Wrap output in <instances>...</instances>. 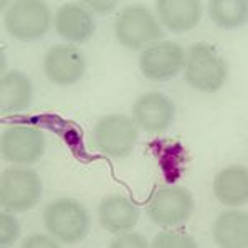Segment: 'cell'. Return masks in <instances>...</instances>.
<instances>
[{
	"mask_svg": "<svg viewBox=\"0 0 248 248\" xmlns=\"http://www.w3.org/2000/svg\"><path fill=\"white\" fill-rule=\"evenodd\" d=\"M138 142V127L124 114L105 116L94 126L91 146L109 157L121 159L131 154Z\"/></svg>",
	"mask_w": 248,
	"mask_h": 248,
	"instance_id": "obj_1",
	"label": "cell"
},
{
	"mask_svg": "<svg viewBox=\"0 0 248 248\" xmlns=\"http://www.w3.org/2000/svg\"><path fill=\"white\" fill-rule=\"evenodd\" d=\"M43 223L55 238L65 243H75L86 237L90 217L79 202L73 199H60L45 207Z\"/></svg>",
	"mask_w": 248,
	"mask_h": 248,
	"instance_id": "obj_2",
	"label": "cell"
},
{
	"mask_svg": "<svg viewBox=\"0 0 248 248\" xmlns=\"http://www.w3.org/2000/svg\"><path fill=\"white\" fill-rule=\"evenodd\" d=\"M225 77V62L214 46L207 43H195L190 46L186 62V79L192 88L214 93L222 88Z\"/></svg>",
	"mask_w": 248,
	"mask_h": 248,
	"instance_id": "obj_3",
	"label": "cell"
},
{
	"mask_svg": "<svg viewBox=\"0 0 248 248\" xmlns=\"http://www.w3.org/2000/svg\"><path fill=\"white\" fill-rule=\"evenodd\" d=\"M42 195V181L31 169H7L0 179V203L3 209L25 212L33 209Z\"/></svg>",
	"mask_w": 248,
	"mask_h": 248,
	"instance_id": "obj_4",
	"label": "cell"
},
{
	"mask_svg": "<svg viewBox=\"0 0 248 248\" xmlns=\"http://www.w3.org/2000/svg\"><path fill=\"white\" fill-rule=\"evenodd\" d=\"M7 31L22 42L37 40L48 31L50 12L42 0H18L12 3L5 17Z\"/></svg>",
	"mask_w": 248,
	"mask_h": 248,
	"instance_id": "obj_5",
	"label": "cell"
},
{
	"mask_svg": "<svg viewBox=\"0 0 248 248\" xmlns=\"http://www.w3.org/2000/svg\"><path fill=\"white\" fill-rule=\"evenodd\" d=\"M116 37L119 43L131 50H138L161 37L157 20L146 7H126L116 20Z\"/></svg>",
	"mask_w": 248,
	"mask_h": 248,
	"instance_id": "obj_6",
	"label": "cell"
},
{
	"mask_svg": "<svg viewBox=\"0 0 248 248\" xmlns=\"http://www.w3.org/2000/svg\"><path fill=\"white\" fill-rule=\"evenodd\" d=\"M194 212V197L179 186H162L147 207V215L157 225H179Z\"/></svg>",
	"mask_w": 248,
	"mask_h": 248,
	"instance_id": "obj_7",
	"label": "cell"
},
{
	"mask_svg": "<svg viewBox=\"0 0 248 248\" xmlns=\"http://www.w3.org/2000/svg\"><path fill=\"white\" fill-rule=\"evenodd\" d=\"M2 157L14 164H33L45 153V136L35 127H9L0 139Z\"/></svg>",
	"mask_w": 248,
	"mask_h": 248,
	"instance_id": "obj_8",
	"label": "cell"
},
{
	"mask_svg": "<svg viewBox=\"0 0 248 248\" xmlns=\"http://www.w3.org/2000/svg\"><path fill=\"white\" fill-rule=\"evenodd\" d=\"M184 50L174 42H159L147 46L139 58V68L147 79L166 81L174 78L184 66Z\"/></svg>",
	"mask_w": 248,
	"mask_h": 248,
	"instance_id": "obj_9",
	"label": "cell"
},
{
	"mask_svg": "<svg viewBox=\"0 0 248 248\" xmlns=\"http://www.w3.org/2000/svg\"><path fill=\"white\" fill-rule=\"evenodd\" d=\"M48 79L58 86L75 85L85 75L86 60L73 45H57L48 50L43 60Z\"/></svg>",
	"mask_w": 248,
	"mask_h": 248,
	"instance_id": "obj_10",
	"label": "cell"
},
{
	"mask_svg": "<svg viewBox=\"0 0 248 248\" xmlns=\"http://www.w3.org/2000/svg\"><path fill=\"white\" fill-rule=\"evenodd\" d=\"M134 119L147 133H161L170 126L175 118L174 103L162 93H146L133 106Z\"/></svg>",
	"mask_w": 248,
	"mask_h": 248,
	"instance_id": "obj_11",
	"label": "cell"
},
{
	"mask_svg": "<svg viewBox=\"0 0 248 248\" xmlns=\"http://www.w3.org/2000/svg\"><path fill=\"white\" fill-rule=\"evenodd\" d=\"M99 223L111 233H126L133 230L139 220V210L129 199L109 195L99 203Z\"/></svg>",
	"mask_w": 248,
	"mask_h": 248,
	"instance_id": "obj_12",
	"label": "cell"
},
{
	"mask_svg": "<svg viewBox=\"0 0 248 248\" xmlns=\"http://www.w3.org/2000/svg\"><path fill=\"white\" fill-rule=\"evenodd\" d=\"M157 14L166 29L184 33L194 29L202 17L199 0H159Z\"/></svg>",
	"mask_w": 248,
	"mask_h": 248,
	"instance_id": "obj_13",
	"label": "cell"
},
{
	"mask_svg": "<svg viewBox=\"0 0 248 248\" xmlns=\"http://www.w3.org/2000/svg\"><path fill=\"white\" fill-rule=\"evenodd\" d=\"M215 197L220 203L238 207L248 201V170L242 166H230L222 169L214 181Z\"/></svg>",
	"mask_w": 248,
	"mask_h": 248,
	"instance_id": "obj_14",
	"label": "cell"
},
{
	"mask_svg": "<svg viewBox=\"0 0 248 248\" xmlns=\"http://www.w3.org/2000/svg\"><path fill=\"white\" fill-rule=\"evenodd\" d=\"M55 29L60 37H63L68 42L83 43L93 35L94 22L83 7L66 3V5L60 7L57 12Z\"/></svg>",
	"mask_w": 248,
	"mask_h": 248,
	"instance_id": "obj_15",
	"label": "cell"
},
{
	"mask_svg": "<svg viewBox=\"0 0 248 248\" xmlns=\"http://www.w3.org/2000/svg\"><path fill=\"white\" fill-rule=\"evenodd\" d=\"M33 98L31 81L20 71H9L0 81V111L3 114L27 109Z\"/></svg>",
	"mask_w": 248,
	"mask_h": 248,
	"instance_id": "obj_16",
	"label": "cell"
},
{
	"mask_svg": "<svg viewBox=\"0 0 248 248\" xmlns=\"http://www.w3.org/2000/svg\"><path fill=\"white\" fill-rule=\"evenodd\" d=\"M212 235L217 245L225 248L248 247V215L245 212H223L215 220Z\"/></svg>",
	"mask_w": 248,
	"mask_h": 248,
	"instance_id": "obj_17",
	"label": "cell"
},
{
	"mask_svg": "<svg viewBox=\"0 0 248 248\" xmlns=\"http://www.w3.org/2000/svg\"><path fill=\"white\" fill-rule=\"evenodd\" d=\"M209 14L215 25L222 29H237L243 25L248 17L247 0H212L209 3Z\"/></svg>",
	"mask_w": 248,
	"mask_h": 248,
	"instance_id": "obj_18",
	"label": "cell"
},
{
	"mask_svg": "<svg viewBox=\"0 0 248 248\" xmlns=\"http://www.w3.org/2000/svg\"><path fill=\"white\" fill-rule=\"evenodd\" d=\"M154 248H195V240L182 232H161L151 243Z\"/></svg>",
	"mask_w": 248,
	"mask_h": 248,
	"instance_id": "obj_19",
	"label": "cell"
},
{
	"mask_svg": "<svg viewBox=\"0 0 248 248\" xmlns=\"http://www.w3.org/2000/svg\"><path fill=\"white\" fill-rule=\"evenodd\" d=\"M20 235V225L17 218L9 214L0 215V247H10L17 242Z\"/></svg>",
	"mask_w": 248,
	"mask_h": 248,
	"instance_id": "obj_20",
	"label": "cell"
},
{
	"mask_svg": "<svg viewBox=\"0 0 248 248\" xmlns=\"http://www.w3.org/2000/svg\"><path fill=\"white\" fill-rule=\"evenodd\" d=\"M149 243L139 233H127L111 243V248H146Z\"/></svg>",
	"mask_w": 248,
	"mask_h": 248,
	"instance_id": "obj_21",
	"label": "cell"
},
{
	"mask_svg": "<svg viewBox=\"0 0 248 248\" xmlns=\"http://www.w3.org/2000/svg\"><path fill=\"white\" fill-rule=\"evenodd\" d=\"M23 247L25 248H29V247H51V248H55V247H58V243H55L53 240H50V238H46V237H43V235H33V237H29L23 242Z\"/></svg>",
	"mask_w": 248,
	"mask_h": 248,
	"instance_id": "obj_22",
	"label": "cell"
},
{
	"mask_svg": "<svg viewBox=\"0 0 248 248\" xmlns=\"http://www.w3.org/2000/svg\"><path fill=\"white\" fill-rule=\"evenodd\" d=\"M88 5H91V9L98 12H111L116 7V2H86Z\"/></svg>",
	"mask_w": 248,
	"mask_h": 248,
	"instance_id": "obj_23",
	"label": "cell"
}]
</instances>
